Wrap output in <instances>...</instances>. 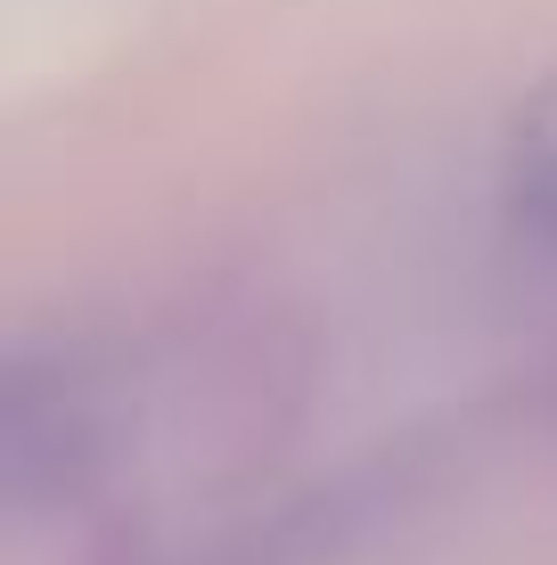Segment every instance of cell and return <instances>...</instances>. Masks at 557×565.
<instances>
[{
    "mask_svg": "<svg viewBox=\"0 0 557 565\" xmlns=\"http://www.w3.org/2000/svg\"><path fill=\"white\" fill-rule=\"evenodd\" d=\"M410 483H418L410 451H377L320 483H296V492L229 500L205 524H172L115 565H336L394 500H410Z\"/></svg>",
    "mask_w": 557,
    "mask_h": 565,
    "instance_id": "6da1fadb",
    "label": "cell"
},
{
    "mask_svg": "<svg viewBox=\"0 0 557 565\" xmlns=\"http://www.w3.org/2000/svg\"><path fill=\"white\" fill-rule=\"evenodd\" d=\"M501 213H508V230L557 246V74L516 107V124L501 140Z\"/></svg>",
    "mask_w": 557,
    "mask_h": 565,
    "instance_id": "7a4b0ae2",
    "label": "cell"
}]
</instances>
